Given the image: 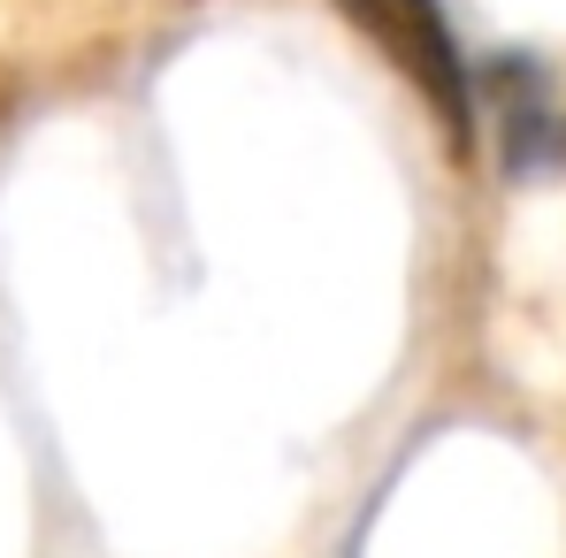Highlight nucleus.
<instances>
[{"label": "nucleus", "instance_id": "1", "mask_svg": "<svg viewBox=\"0 0 566 558\" xmlns=\"http://www.w3.org/2000/svg\"><path fill=\"white\" fill-rule=\"evenodd\" d=\"M337 15L368 46H382V62L437 115L444 146L468 161L474 154V70H468V54H460V39H452V15L437 0H337Z\"/></svg>", "mask_w": 566, "mask_h": 558}, {"label": "nucleus", "instance_id": "2", "mask_svg": "<svg viewBox=\"0 0 566 558\" xmlns=\"http://www.w3.org/2000/svg\"><path fill=\"white\" fill-rule=\"evenodd\" d=\"M482 93H490V115H497V161H505L513 185H536V177L566 169V107L536 54H497Z\"/></svg>", "mask_w": 566, "mask_h": 558}]
</instances>
